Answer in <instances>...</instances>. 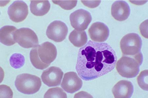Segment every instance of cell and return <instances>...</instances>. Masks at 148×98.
<instances>
[{
    "label": "cell",
    "mask_w": 148,
    "mask_h": 98,
    "mask_svg": "<svg viewBox=\"0 0 148 98\" xmlns=\"http://www.w3.org/2000/svg\"><path fill=\"white\" fill-rule=\"evenodd\" d=\"M117 59L110 45L90 40L79 50L76 70L83 80H94L113 70Z\"/></svg>",
    "instance_id": "6da1fadb"
},
{
    "label": "cell",
    "mask_w": 148,
    "mask_h": 98,
    "mask_svg": "<svg viewBox=\"0 0 148 98\" xmlns=\"http://www.w3.org/2000/svg\"><path fill=\"white\" fill-rule=\"evenodd\" d=\"M57 54L55 45L51 43L45 42L31 50L30 61L35 68L44 70L55 60Z\"/></svg>",
    "instance_id": "7a4b0ae2"
},
{
    "label": "cell",
    "mask_w": 148,
    "mask_h": 98,
    "mask_svg": "<svg viewBox=\"0 0 148 98\" xmlns=\"http://www.w3.org/2000/svg\"><path fill=\"white\" fill-rule=\"evenodd\" d=\"M143 62L142 53L133 57L123 55L117 62L116 68L119 74L123 77L135 78L139 72L140 66Z\"/></svg>",
    "instance_id": "3957f363"
},
{
    "label": "cell",
    "mask_w": 148,
    "mask_h": 98,
    "mask_svg": "<svg viewBox=\"0 0 148 98\" xmlns=\"http://www.w3.org/2000/svg\"><path fill=\"white\" fill-rule=\"evenodd\" d=\"M15 85L17 90L23 94L32 95L40 89L42 85L40 79L29 74H23L16 78Z\"/></svg>",
    "instance_id": "277c9868"
},
{
    "label": "cell",
    "mask_w": 148,
    "mask_h": 98,
    "mask_svg": "<svg viewBox=\"0 0 148 98\" xmlns=\"http://www.w3.org/2000/svg\"><path fill=\"white\" fill-rule=\"evenodd\" d=\"M142 44L141 38L136 33H132L126 35L120 42L123 55L133 57L141 53Z\"/></svg>",
    "instance_id": "5b68a950"
},
{
    "label": "cell",
    "mask_w": 148,
    "mask_h": 98,
    "mask_svg": "<svg viewBox=\"0 0 148 98\" xmlns=\"http://www.w3.org/2000/svg\"><path fill=\"white\" fill-rule=\"evenodd\" d=\"M14 36L15 42L24 48H34L39 44L37 36L29 28H23L17 30Z\"/></svg>",
    "instance_id": "8992f818"
},
{
    "label": "cell",
    "mask_w": 148,
    "mask_h": 98,
    "mask_svg": "<svg viewBox=\"0 0 148 98\" xmlns=\"http://www.w3.org/2000/svg\"><path fill=\"white\" fill-rule=\"evenodd\" d=\"M71 24L72 27L78 31L87 29L92 20V17L89 11L83 9H78L71 14Z\"/></svg>",
    "instance_id": "52a82bcc"
},
{
    "label": "cell",
    "mask_w": 148,
    "mask_h": 98,
    "mask_svg": "<svg viewBox=\"0 0 148 98\" xmlns=\"http://www.w3.org/2000/svg\"><path fill=\"white\" fill-rule=\"evenodd\" d=\"M68 28L60 21L56 20L50 24L47 28L46 35L49 39L56 42L63 41L68 33Z\"/></svg>",
    "instance_id": "ba28073f"
},
{
    "label": "cell",
    "mask_w": 148,
    "mask_h": 98,
    "mask_svg": "<svg viewBox=\"0 0 148 98\" xmlns=\"http://www.w3.org/2000/svg\"><path fill=\"white\" fill-rule=\"evenodd\" d=\"M8 14L10 18L13 22H22L28 15V6L23 1H16L9 7Z\"/></svg>",
    "instance_id": "9c48e42d"
},
{
    "label": "cell",
    "mask_w": 148,
    "mask_h": 98,
    "mask_svg": "<svg viewBox=\"0 0 148 98\" xmlns=\"http://www.w3.org/2000/svg\"><path fill=\"white\" fill-rule=\"evenodd\" d=\"M82 85V81L77 74L70 72L64 75L61 87L66 92L73 94L79 90Z\"/></svg>",
    "instance_id": "30bf717a"
},
{
    "label": "cell",
    "mask_w": 148,
    "mask_h": 98,
    "mask_svg": "<svg viewBox=\"0 0 148 98\" xmlns=\"http://www.w3.org/2000/svg\"><path fill=\"white\" fill-rule=\"evenodd\" d=\"M63 72L56 66H51L43 71L41 75L42 82L49 87H56L60 84Z\"/></svg>",
    "instance_id": "8fae6325"
},
{
    "label": "cell",
    "mask_w": 148,
    "mask_h": 98,
    "mask_svg": "<svg viewBox=\"0 0 148 98\" xmlns=\"http://www.w3.org/2000/svg\"><path fill=\"white\" fill-rule=\"evenodd\" d=\"M89 36L93 41L103 42L108 39L109 30L104 23L97 22L92 24L88 30Z\"/></svg>",
    "instance_id": "7c38bea8"
},
{
    "label": "cell",
    "mask_w": 148,
    "mask_h": 98,
    "mask_svg": "<svg viewBox=\"0 0 148 98\" xmlns=\"http://www.w3.org/2000/svg\"><path fill=\"white\" fill-rule=\"evenodd\" d=\"M130 9L127 2L123 1L114 2L111 7V14L115 20L119 21H125L129 16Z\"/></svg>",
    "instance_id": "4fadbf2b"
},
{
    "label": "cell",
    "mask_w": 148,
    "mask_h": 98,
    "mask_svg": "<svg viewBox=\"0 0 148 98\" xmlns=\"http://www.w3.org/2000/svg\"><path fill=\"white\" fill-rule=\"evenodd\" d=\"M112 92L116 98H130L134 92L133 85L130 81L120 80L114 86Z\"/></svg>",
    "instance_id": "5bb4252c"
},
{
    "label": "cell",
    "mask_w": 148,
    "mask_h": 98,
    "mask_svg": "<svg viewBox=\"0 0 148 98\" xmlns=\"http://www.w3.org/2000/svg\"><path fill=\"white\" fill-rule=\"evenodd\" d=\"M30 2V11L35 16H40L46 15L51 8V4L47 0H31Z\"/></svg>",
    "instance_id": "9a60e30c"
},
{
    "label": "cell",
    "mask_w": 148,
    "mask_h": 98,
    "mask_svg": "<svg viewBox=\"0 0 148 98\" xmlns=\"http://www.w3.org/2000/svg\"><path fill=\"white\" fill-rule=\"evenodd\" d=\"M16 28L13 26H6L2 27L0 31L1 42L7 46H11L15 44L16 42L14 39V35Z\"/></svg>",
    "instance_id": "2e32d148"
},
{
    "label": "cell",
    "mask_w": 148,
    "mask_h": 98,
    "mask_svg": "<svg viewBox=\"0 0 148 98\" xmlns=\"http://www.w3.org/2000/svg\"><path fill=\"white\" fill-rule=\"evenodd\" d=\"M69 40L74 46L80 47L87 43L88 37L85 31L74 30L70 33Z\"/></svg>",
    "instance_id": "e0dca14e"
},
{
    "label": "cell",
    "mask_w": 148,
    "mask_h": 98,
    "mask_svg": "<svg viewBox=\"0 0 148 98\" xmlns=\"http://www.w3.org/2000/svg\"><path fill=\"white\" fill-rule=\"evenodd\" d=\"M10 62L12 67L15 69L20 68L24 65L25 58L21 54L14 53L10 57Z\"/></svg>",
    "instance_id": "ac0fdd59"
},
{
    "label": "cell",
    "mask_w": 148,
    "mask_h": 98,
    "mask_svg": "<svg viewBox=\"0 0 148 98\" xmlns=\"http://www.w3.org/2000/svg\"><path fill=\"white\" fill-rule=\"evenodd\" d=\"M44 98H67L66 93L60 87L50 88L45 93Z\"/></svg>",
    "instance_id": "d6986e66"
},
{
    "label": "cell",
    "mask_w": 148,
    "mask_h": 98,
    "mask_svg": "<svg viewBox=\"0 0 148 98\" xmlns=\"http://www.w3.org/2000/svg\"><path fill=\"white\" fill-rule=\"evenodd\" d=\"M138 84L143 90L148 91V70H145L140 72L137 78Z\"/></svg>",
    "instance_id": "ffe728a7"
},
{
    "label": "cell",
    "mask_w": 148,
    "mask_h": 98,
    "mask_svg": "<svg viewBox=\"0 0 148 98\" xmlns=\"http://www.w3.org/2000/svg\"><path fill=\"white\" fill-rule=\"evenodd\" d=\"M53 3L60 6L65 10H71L76 6L77 1H52Z\"/></svg>",
    "instance_id": "44dd1931"
},
{
    "label": "cell",
    "mask_w": 148,
    "mask_h": 98,
    "mask_svg": "<svg viewBox=\"0 0 148 98\" xmlns=\"http://www.w3.org/2000/svg\"><path fill=\"white\" fill-rule=\"evenodd\" d=\"M13 92L10 88L5 85H1V97L12 98Z\"/></svg>",
    "instance_id": "7402d4cb"
},
{
    "label": "cell",
    "mask_w": 148,
    "mask_h": 98,
    "mask_svg": "<svg viewBox=\"0 0 148 98\" xmlns=\"http://www.w3.org/2000/svg\"><path fill=\"white\" fill-rule=\"evenodd\" d=\"M84 5L89 8H95L98 6L101 3V1H82Z\"/></svg>",
    "instance_id": "603a6c76"
}]
</instances>
